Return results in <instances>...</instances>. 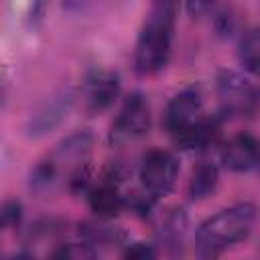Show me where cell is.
Returning <instances> with one entry per match:
<instances>
[{
  "instance_id": "5",
  "label": "cell",
  "mask_w": 260,
  "mask_h": 260,
  "mask_svg": "<svg viewBox=\"0 0 260 260\" xmlns=\"http://www.w3.org/2000/svg\"><path fill=\"white\" fill-rule=\"evenodd\" d=\"M150 128V108L142 93H132L126 98L120 114L116 116L108 142L112 146H124L136 138H140Z\"/></svg>"
},
{
  "instance_id": "17",
  "label": "cell",
  "mask_w": 260,
  "mask_h": 260,
  "mask_svg": "<svg viewBox=\"0 0 260 260\" xmlns=\"http://www.w3.org/2000/svg\"><path fill=\"white\" fill-rule=\"evenodd\" d=\"M98 250L93 248L91 242H71V244H61L57 250L51 252L53 258H65V260H83V258H93Z\"/></svg>"
},
{
  "instance_id": "4",
  "label": "cell",
  "mask_w": 260,
  "mask_h": 260,
  "mask_svg": "<svg viewBox=\"0 0 260 260\" xmlns=\"http://www.w3.org/2000/svg\"><path fill=\"white\" fill-rule=\"evenodd\" d=\"M140 183L144 187V191L148 195L156 197H165L173 191L177 177H179V162L175 158V154H171L169 150H148L140 162Z\"/></svg>"
},
{
  "instance_id": "19",
  "label": "cell",
  "mask_w": 260,
  "mask_h": 260,
  "mask_svg": "<svg viewBox=\"0 0 260 260\" xmlns=\"http://www.w3.org/2000/svg\"><path fill=\"white\" fill-rule=\"evenodd\" d=\"M156 250L152 244H144V242H136V244H128V248L124 250V258H134V260H148L154 258Z\"/></svg>"
},
{
  "instance_id": "10",
  "label": "cell",
  "mask_w": 260,
  "mask_h": 260,
  "mask_svg": "<svg viewBox=\"0 0 260 260\" xmlns=\"http://www.w3.org/2000/svg\"><path fill=\"white\" fill-rule=\"evenodd\" d=\"M87 203H89V209L98 217L110 219V217H116L126 207V197L118 191L116 183L102 181L100 185L87 191Z\"/></svg>"
},
{
  "instance_id": "12",
  "label": "cell",
  "mask_w": 260,
  "mask_h": 260,
  "mask_svg": "<svg viewBox=\"0 0 260 260\" xmlns=\"http://www.w3.org/2000/svg\"><path fill=\"white\" fill-rule=\"evenodd\" d=\"M219 185V171L213 162H199L189 177V185H187V193L193 201H201L207 199L209 195H213V191Z\"/></svg>"
},
{
  "instance_id": "2",
  "label": "cell",
  "mask_w": 260,
  "mask_h": 260,
  "mask_svg": "<svg viewBox=\"0 0 260 260\" xmlns=\"http://www.w3.org/2000/svg\"><path fill=\"white\" fill-rule=\"evenodd\" d=\"M258 219V207L250 201L230 205L207 217L195 232V254L201 258L219 256L223 250L244 240Z\"/></svg>"
},
{
  "instance_id": "15",
  "label": "cell",
  "mask_w": 260,
  "mask_h": 260,
  "mask_svg": "<svg viewBox=\"0 0 260 260\" xmlns=\"http://www.w3.org/2000/svg\"><path fill=\"white\" fill-rule=\"evenodd\" d=\"M238 59L246 71L260 75V28H252L242 37Z\"/></svg>"
},
{
  "instance_id": "9",
  "label": "cell",
  "mask_w": 260,
  "mask_h": 260,
  "mask_svg": "<svg viewBox=\"0 0 260 260\" xmlns=\"http://www.w3.org/2000/svg\"><path fill=\"white\" fill-rule=\"evenodd\" d=\"M120 93V77L116 71L102 69L89 75L85 91V108L91 116L106 112Z\"/></svg>"
},
{
  "instance_id": "13",
  "label": "cell",
  "mask_w": 260,
  "mask_h": 260,
  "mask_svg": "<svg viewBox=\"0 0 260 260\" xmlns=\"http://www.w3.org/2000/svg\"><path fill=\"white\" fill-rule=\"evenodd\" d=\"M187 225H189V219L185 209H173L171 213L165 215L160 223V232H158L160 242L171 250H179L187 234Z\"/></svg>"
},
{
  "instance_id": "7",
  "label": "cell",
  "mask_w": 260,
  "mask_h": 260,
  "mask_svg": "<svg viewBox=\"0 0 260 260\" xmlns=\"http://www.w3.org/2000/svg\"><path fill=\"white\" fill-rule=\"evenodd\" d=\"M73 100L75 98H73L71 89H61V91L53 93L30 116V120L26 124V134L32 138H39V136L53 132L69 116V112L73 108Z\"/></svg>"
},
{
  "instance_id": "6",
  "label": "cell",
  "mask_w": 260,
  "mask_h": 260,
  "mask_svg": "<svg viewBox=\"0 0 260 260\" xmlns=\"http://www.w3.org/2000/svg\"><path fill=\"white\" fill-rule=\"evenodd\" d=\"M201 110H203L201 89L197 85H189V87L181 89L179 93H175L173 100L167 104L162 124H165L167 132L173 138H177L179 134H183L187 128H191L201 118Z\"/></svg>"
},
{
  "instance_id": "14",
  "label": "cell",
  "mask_w": 260,
  "mask_h": 260,
  "mask_svg": "<svg viewBox=\"0 0 260 260\" xmlns=\"http://www.w3.org/2000/svg\"><path fill=\"white\" fill-rule=\"evenodd\" d=\"M93 142V136L85 130L81 132H73L69 134L55 150V160L57 162H65V160H79L87 154L89 146Z\"/></svg>"
},
{
  "instance_id": "8",
  "label": "cell",
  "mask_w": 260,
  "mask_h": 260,
  "mask_svg": "<svg viewBox=\"0 0 260 260\" xmlns=\"http://www.w3.org/2000/svg\"><path fill=\"white\" fill-rule=\"evenodd\" d=\"M221 162L232 173H246L260 165V142L248 132L234 134L221 146Z\"/></svg>"
},
{
  "instance_id": "18",
  "label": "cell",
  "mask_w": 260,
  "mask_h": 260,
  "mask_svg": "<svg viewBox=\"0 0 260 260\" xmlns=\"http://www.w3.org/2000/svg\"><path fill=\"white\" fill-rule=\"evenodd\" d=\"M20 219H22V205H20V201H16V199L4 201L2 211H0V223H2V228L4 230L18 228L20 225Z\"/></svg>"
},
{
  "instance_id": "21",
  "label": "cell",
  "mask_w": 260,
  "mask_h": 260,
  "mask_svg": "<svg viewBox=\"0 0 260 260\" xmlns=\"http://www.w3.org/2000/svg\"><path fill=\"white\" fill-rule=\"evenodd\" d=\"M95 0H63V10L69 14H79L85 12Z\"/></svg>"
},
{
  "instance_id": "1",
  "label": "cell",
  "mask_w": 260,
  "mask_h": 260,
  "mask_svg": "<svg viewBox=\"0 0 260 260\" xmlns=\"http://www.w3.org/2000/svg\"><path fill=\"white\" fill-rule=\"evenodd\" d=\"M177 4L179 2H152V10L138 32L134 47V69L140 75L158 73L169 63Z\"/></svg>"
},
{
  "instance_id": "20",
  "label": "cell",
  "mask_w": 260,
  "mask_h": 260,
  "mask_svg": "<svg viewBox=\"0 0 260 260\" xmlns=\"http://www.w3.org/2000/svg\"><path fill=\"white\" fill-rule=\"evenodd\" d=\"M215 0H187V10L191 16H203L211 10Z\"/></svg>"
},
{
  "instance_id": "16",
  "label": "cell",
  "mask_w": 260,
  "mask_h": 260,
  "mask_svg": "<svg viewBox=\"0 0 260 260\" xmlns=\"http://www.w3.org/2000/svg\"><path fill=\"white\" fill-rule=\"evenodd\" d=\"M57 175H59V167L55 158H47L41 160L32 173H30V189L35 193H47L53 189V185L57 183Z\"/></svg>"
},
{
  "instance_id": "3",
  "label": "cell",
  "mask_w": 260,
  "mask_h": 260,
  "mask_svg": "<svg viewBox=\"0 0 260 260\" xmlns=\"http://www.w3.org/2000/svg\"><path fill=\"white\" fill-rule=\"evenodd\" d=\"M217 98L219 114L225 118H250L260 110V87L232 69L219 71Z\"/></svg>"
},
{
  "instance_id": "11",
  "label": "cell",
  "mask_w": 260,
  "mask_h": 260,
  "mask_svg": "<svg viewBox=\"0 0 260 260\" xmlns=\"http://www.w3.org/2000/svg\"><path fill=\"white\" fill-rule=\"evenodd\" d=\"M219 136V120L217 118H199L191 128L175 138V142L185 150L207 148L217 142Z\"/></svg>"
}]
</instances>
